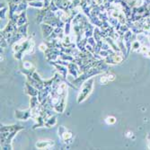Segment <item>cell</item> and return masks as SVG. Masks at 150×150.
<instances>
[{"mask_svg":"<svg viewBox=\"0 0 150 150\" xmlns=\"http://www.w3.org/2000/svg\"><path fill=\"white\" fill-rule=\"evenodd\" d=\"M30 6H34V7H42V6H44V5H42V2H31L30 3Z\"/></svg>","mask_w":150,"mask_h":150,"instance_id":"1","label":"cell"}]
</instances>
